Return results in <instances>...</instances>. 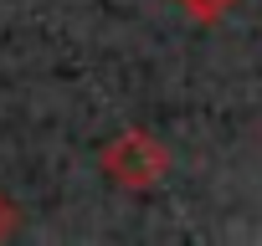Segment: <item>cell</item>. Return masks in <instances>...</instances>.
I'll list each match as a JSON object with an SVG mask.
<instances>
[{"label": "cell", "mask_w": 262, "mask_h": 246, "mask_svg": "<svg viewBox=\"0 0 262 246\" xmlns=\"http://www.w3.org/2000/svg\"><path fill=\"white\" fill-rule=\"evenodd\" d=\"M16 231H21V205H16L6 190H0V241H11Z\"/></svg>", "instance_id": "cell-3"}, {"label": "cell", "mask_w": 262, "mask_h": 246, "mask_svg": "<svg viewBox=\"0 0 262 246\" xmlns=\"http://www.w3.org/2000/svg\"><path fill=\"white\" fill-rule=\"evenodd\" d=\"M98 164L108 175V185L128 190V195H144L170 175V149L149 134V129H123L118 139H108L98 149Z\"/></svg>", "instance_id": "cell-1"}, {"label": "cell", "mask_w": 262, "mask_h": 246, "mask_svg": "<svg viewBox=\"0 0 262 246\" xmlns=\"http://www.w3.org/2000/svg\"><path fill=\"white\" fill-rule=\"evenodd\" d=\"M175 6H180V11H185L195 26H216V21H221L231 6H236V0H175Z\"/></svg>", "instance_id": "cell-2"}]
</instances>
